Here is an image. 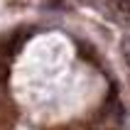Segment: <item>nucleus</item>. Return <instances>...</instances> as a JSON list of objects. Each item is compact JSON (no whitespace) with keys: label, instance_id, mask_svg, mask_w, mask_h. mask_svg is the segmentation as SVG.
I'll use <instances>...</instances> for the list:
<instances>
[{"label":"nucleus","instance_id":"obj_3","mask_svg":"<svg viewBox=\"0 0 130 130\" xmlns=\"http://www.w3.org/2000/svg\"><path fill=\"white\" fill-rule=\"evenodd\" d=\"M116 7L120 12H130V0H116Z\"/></svg>","mask_w":130,"mask_h":130},{"label":"nucleus","instance_id":"obj_4","mask_svg":"<svg viewBox=\"0 0 130 130\" xmlns=\"http://www.w3.org/2000/svg\"><path fill=\"white\" fill-rule=\"evenodd\" d=\"M7 74H10V71H7V64H5V61H0V84L7 79Z\"/></svg>","mask_w":130,"mask_h":130},{"label":"nucleus","instance_id":"obj_1","mask_svg":"<svg viewBox=\"0 0 130 130\" xmlns=\"http://www.w3.org/2000/svg\"><path fill=\"white\" fill-rule=\"evenodd\" d=\"M29 35V29H20V32H12V35H7L3 42H0V54L3 57H12L15 52L22 47V42L27 39Z\"/></svg>","mask_w":130,"mask_h":130},{"label":"nucleus","instance_id":"obj_2","mask_svg":"<svg viewBox=\"0 0 130 130\" xmlns=\"http://www.w3.org/2000/svg\"><path fill=\"white\" fill-rule=\"evenodd\" d=\"M123 57H125V61L130 64V37L123 39Z\"/></svg>","mask_w":130,"mask_h":130},{"label":"nucleus","instance_id":"obj_5","mask_svg":"<svg viewBox=\"0 0 130 130\" xmlns=\"http://www.w3.org/2000/svg\"><path fill=\"white\" fill-rule=\"evenodd\" d=\"M49 3H52L54 7H59V5H61V0H49Z\"/></svg>","mask_w":130,"mask_h":130}]
</instances>
